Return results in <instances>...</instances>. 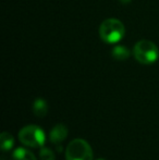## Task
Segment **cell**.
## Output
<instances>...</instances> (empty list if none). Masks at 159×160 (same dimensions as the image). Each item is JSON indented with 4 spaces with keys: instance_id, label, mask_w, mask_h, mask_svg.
I'll list each match as a JSON object with an SVG mask.
<instances>
[{
    "instance_id": "6da1fadb",
    "label": "cell",
    "mask_w": 159,
    "mask_h": 160,
    "mask_svg": "<svg viewBox=\"0 0 159 160\" xmlns=\"http://www.w3.org/2000/svg\"><path fill=\"white\" fill-rule=\"evenodd\" d=\"M124 25L117 19H107L100 24L99 36L107 44H117L124 37Z\"/></svg>"
},
{
    "instance_id": "7a4b0ae2",
    "label": "cell",
    "mask_w": 159,
    "mask_h": 160,
    "mask_svg": "<svg viewBox=\"0 0 159 160\" xmlns=\"http://www.w3.org/2000/svg\"><path fill=\"white\" fill-rule=\"evenodd\" d=\"M19 139L26 147L39 148L45 145L46 134L38 125H26L19 132Z\"/></svg>"
},
{
    "instance_id": "3957f363",
    "label": "cell",
    "mask_w": 159,
    "mask_h": 160,
    "mask_svg": "<svg viewBox=\"0 0 159 160\" xmlns=\"http://www.w3.org/2000/svg\"><path fill=\"white\" fill-rule=\"evenodd\" d=\"M133 55L140 63L153 64L159 58V49L151 40H141L134 46Z\"/></svg>"
},
{
    "instance_id": "277c9868",
    "label": "cell",
    "mask_w": 159,
    "mask_h": 160,
    "mask_svg": "<svg viewBox=\"0 0 159 160\" xmlns=\"http://www.w3.org/2000/svg\"><path fill=\"white\" fill-rule=\"evenodd\" d=\"M66 160H94L91 145L83 138H74L66 149Z\"/></svg>"
},
{
    "instance_id": "5b68a950",
    "label": "cell",
    "mask_w": 159,
    "mask_h": 160,
    "mask_svg": "<svg viewBox=\"0 0 159 160\" xmlns=\"http://www.w3.org/2000/svg\"><path fill=\"white\" fill-rule=\"evenodd\" d=\"M68 133H69L68 128L64 124L59 123V124L55 125V127L51 128L50 133H49V139L55 145H59V144H61L67 138Z\"/></svg>"
},
{
    "instance_id": "8992f818",
    "label": "cell",
    "mask_w": 159,
    "mask_h": 160,
    "mask_svg": "<svg viewBox=\"0 0 159 160\" xmlns=\"http://www.w3.org/2000/svg\"><path fill=\"white\" fill-rule=\"evenodd\" d=\"M33 112L36 117L38 118H44V117L47 116L48 113V103L45 99L42 98H37L34 100L33 102Z\"/></svg>"
},
{
    "instance_id": "52a82bcc",
    "label": "cell",
    "mask_w": 159,
    "mask_h": 160,
    "mask_svg": "<svg viewBox=\"0 0 159 160\" xmlns=\"http://www.w3.org/2000/svg\"><path fill=\"white\" fill-rule=\"evenodd\" d=\"M12 160H37L31 150L24 147H17L12 154Z\"/></svg>"
},
{
    "instance_id": "ba28073f",
    "label": "cell",
    "mask_w": 159,
    "mask_h": 160,
    "mask_svg": "<svg viewBox=\"0 0 159 160\" xmlns=\"http://www.w3.org/2000/svg\"><path fill=\"white\" fill-rule=\"evenodd\" d=\"M14 145V137L9 132H3L0 135V147L2 152H8Z\"/></svg>"
},
{
    "instance_id": "9c48e42d",
    "label": "cell",
    "mask_w": 159,
    "mask_h": 160,
    "mask_svg": "<svg viewBox=\"0 0 159 160\" xmlns=\"http://www.w3.org/2000/svg\"><path fill=\"white\" fill-rule=\"evenodd\" d=\"M112 57L117 60H120V61H123V60H127V58L130 57V51L127 47L121 46V45H118V46L113 47L112 49Z\"/></svg>"
},
{
    "instance_id": "30bf717a",
    "label": "cell",
    "mask_w": 159,
    "mask_h": 160,
    "mask_svg": "<svg viewBox=\"0 0 159 160\" xmlns=\"http://www.w3.org/2000/svg\"><path fill=\"white\" fill-rule=\"evenodd\" d=\"M39 157L40 160H56V155L50 148L47 147H40L39 152Z\"/></svg>"
},
{
    "instance_id": "8fae6325",
    "label": "cell",
    "mask_w": 159,
    "mask_h": 160,
    "mask_svg": "<svg viewBox=\"0 0 159 160\" xmlns=\"http://www.w3.org/2000/svg\"><path fill=\"white\" fill-rule=\"evenodd\" d=\"M121 2H122V3H129V2H131L132 0H120Z\"/></svg>"
},
{
    "instance_id": "7c38bea8",
    "label": "cell",
    "mask_w": 159,
    "mask_h": 160,
    "mask_svg": "<svg viewBox=\"0 0 159 160\" xmlns=\"http://www.w3.org/2000/svg\"><path fill=\"white\" fill-rule=\"evenodd\" d=\"M97 160H106V159H97Z\"/></svg>"
}]
</instances>
